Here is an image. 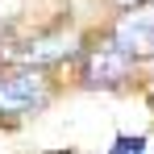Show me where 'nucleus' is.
Returning a JSON list of instances; mask_svg holds the SVG:
<instances>
[{"label":"nucleus","instance_id":"1","mask_svg":"<svg viewBox=\"0 0 154 154\" xmlns=\"http://www.w3.org/2000/svg\"><path fill=\"white\" fill-rule=\"evenodd\" d=\"M46 96H50V88H46L38 67H25V71H13V75L0 79V112H8V117L42 108Z\"/></svg>","mask_w":154,"mask_h":154},{"label":"nucleus","instance_id":"2","mask_svg":"<svg viewBox=\"0 0 154 154\" xmlns=\"http://www.w3.org/2000/svg\"><path fill=\"white\" fill-rule=\"evenodd\" d=\"M129 67H133V54L112 38V42H104V46H92L88 63H83V79H88L92 88H112V83H121V79L129 75Z\"/></svg>","mask_w":154,"mask_h":154},{"label":"nucleus","instance_id":"3","mask_svg":"<svg viewBox=\"0 0 154 154\" xmlns=\"http://www.w3.org/2000/svg\"><path fill=\"white\" fill-rule=\"evenodd\" d=\"M112 38H117V42H121V46H125L133 58H146V54H154V8H146V4L129 8L125 17L117 21Z\"/></svg>","mask_w":154,"mask_h":154},{"label":"nucleus","instance_id":"4","mask_svg":"<svg viewBox=\"0 0 154 154\" xmlns=\"http://www.w3.org/2000/svg\"><path fill=\"white\" fill-rule=\"evenodd\" d=\"M71 50H75V38H71V33H50V38L25 42V46H21V58L33 63V67H42V63H58V58H67Z\"/></svg>","mask_w":154,"mask_h":154},{"label":"nucleus","instance_id":"5","mask_svg":"<svg viewBox=\"0 0 154 154\" xmlns=\"http://www.w3.org/2000/svg\"><path fill=\"white\" fill-rule=\"evenodd\" d=\"M112 4H121V8H137V4H146V0H112Z\"/></svg>","mask_w":154,"mask_h":154}]
</instances>
